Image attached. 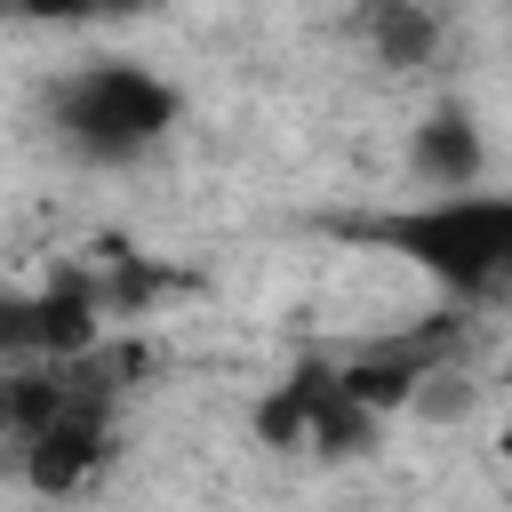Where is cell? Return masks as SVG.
Segmentation results:
<instances>
[{
  "instance_id": "obj_1",
  "label": "cell",
  "mask_w": 512,
  "mask_h": 512,
  "mask_svg": "<svg viewBox=\"0 0 512 512\" xmlns=\"http://www.w3.org/2000/svg\"><path fill=\"white\" fill-rule=\"evenodd\" d=\"M368 248L400 256L448 304H504L512 296V192H424L352 224Z\"/></svg>"
},
{
  "instance_id": "obj_2",
  "label": "cell",
  "mask_w": 512,
  "mask_h": 512,
  "mask_svg": "<svg viewBox=\"0 0 512 512\" xmlns=\"http://www.w3.org/2000/svg\"><path fill=\"white\" fill-rule=\"evenodd\" d=\"M176 120H184L176 80H160L136 56H96L48 80V136L80 168H136L176 136Z\"/></svg>"
},
{
  "instance_id": "obj_3",
  "label": "cell",
  "mask_w": 512,
  "mask_h": 512,
  "mask_svg": "<svg viewBox=\"0 0 512 512\" xmlns=\"http://www.w3.org/2000/svg\"><path fill=\"white\" fill-rule=\"evenodd\" d=\"M480 168H488V136L472 120V104L440 96L416 128H408V176L424 192H480Z\"/></svg>"
},
{
  "instance_id": "obj_4",
  "label": "cell",
  "mask_w": 512,
  "mask_h": 512,
  "mask_svg": "<svg viewBox=\"0 0 512 512\" xmlns=\"http://www.w3.org/2000/svg\"><path fill=\"white\" fill-rule=\"evenodd\" d=\"M8 344L16 352H48V360H88L96 352V296L80 280L8 304Z\"/></svg>"
},
{
  "instance_id": "obj_5",
  "label": "cell",
  "mask_w": 512,
  "mask_h": 512,
  "mask_svg": "<svg viewBox=\"0 0 512 512\" xmlns=\"http://www.w3.org/2000/svg\"><path fill=\"white\" fill-rule=\"evenodd\" d=\"M360 40L384 72H424L440 56V16L424 0H368L360 8Z\"/></svg>"
},
{
  "instance_id": "obj_6",
  "label": "cell",
  "mask_w": 512,
  "mask_h": 512,
  "mask_svg": "<svg viewBox=\"0 0 512 512\" xmlns=\"http://www.w3.org/2000/svg\"><path fill=\"white\" fill-rule=\"evenodd\" d=\"M16 24H88V16H120L136 0H8Z\"/></svg>"
},
{
  "instance_id": "obj_7",
  "label": "cell",
  "mask_w": 512,
  "mask_h": 512,
  "mask_svg": "<svg viewBox=\"0 0 512 512\" xmlns=\"http://www.w3.org/2000/svg\"><path fill=\"white\" fill-rule=\"evenodd\" d=\"M504 464H512V424H504Z\"/></svg>"
}]
</instances>
